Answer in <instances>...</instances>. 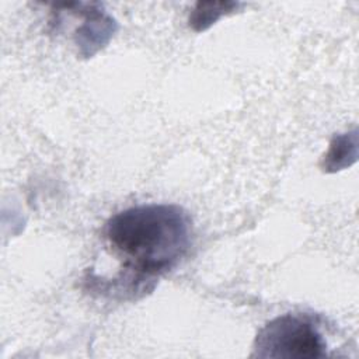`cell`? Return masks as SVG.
Segmentation results:
<instances>
[{
	"label": "cell",
	"mask_w": 359,
	"mask_h": 359,
	"mask_svg": "<svg viewBox=\"0 0 359 359\" xmlns=\"http://www.w3.org/2000/svg\"><path fill=\"white\" fill-rule=\"evenodd\" d=\"M356 146V143L353 142L352 144H349V137L345 136H338L334 137L332 143H331V149L328 151V154L325 156V165L327 168H331L332 171L339 170L341 167L348 164V154H349V147Z\"/></svg>",
	"instance_id": "277c9868"
},
{
	"label": "cell",
	"mask_w": 359,
	"mask_h": 359,
	"mask_svg": "<svg viewBox=\"0 0 359 359\" xmlns=\"http://www.w3.org/2000/svg\"><path fill=\"white\" fill-rule=\"evenodd\" d=\"M188 213L167 203L128 208L105 223L109 248L139 278L158 276L174 268L191 245Z\"/></svg>",
	"instance_id": "6da1fadb"
},
{
	"label": "cell",
	"mask_w": 359,
	"mask_h": 359,
	"mask_svg": "<svg viewBox=\"0 0 359 359\" xmlns=\"http://www.w3.org/2000/svg\"><path fill=\"white\" fill-rule=\"evenodd\" d=\"M327 344L306 317L283 314L271 320L257 334L252 356L313 359L325 356Z\"/></svg>",
	"instance_id": "7a4b0ae2"
},
{
	"label": "cell",
	"mask_w": 359,
	"mask_h": 359,
	"mask_svg": "<svg viewBox=\"0 0 359 359\" xmlns=\"http://www.w3.org/2000/svg\"><path fill=\"white\" fill-rule=\"evenodd\" d=\"M237 4L234 3H198L196 8L189 18V24L196 29L202 31L215 22L222 14L231 11Z\"/></svg>",
	"instance_id": "3957f363"
}]
</instances>
